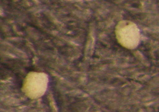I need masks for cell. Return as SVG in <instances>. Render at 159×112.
Masks as SVG:
<instances>
[{"label":"cell","mask_w":159,"mask_h":112,"mask_svg":"<svg viewBox=\"0 0 159 112\" xmlns=\"http://www.w3.org/2000/svg\"><path fill=\"white\" fill-rule=\"evenodd\" d=\"M48 83L49 78L45 73L31 71L23 81L22 91L30 99L36 100L45 94Z\"/></svg>","instance_id":"2"},{"label":"cell","mask_w":159,"mask_h":112,"mask_svg":"<svg viewBox=\"0 0 159 112\" xmlns=\"http://www.w3.org/2000/svg\"><path fill=\"white\" fill-rule=\"evenodd\" d=\"M116 35L119 44L129 50L135 49L141 43L140 28L131 21H119L116 27Z\"/></svg>","instance_id":"1"}]
</instances>
